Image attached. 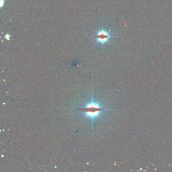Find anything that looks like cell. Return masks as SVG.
<instances>
[{
    "label": "cell",
    "instance_id": "6da1fadb",
    "mask_svg": "<svg viewBox=\"0 0 172 172\" xmlns=\"http://www.w3.org/2000/svg\"><path fill=\"white\" fill-rule=\"evenodd\" d=\"M106 110L101 108L98 104L95 103L93 100L91 103H87L85 107L77 110V111L83 112L85 116V118H91L93 123L94 118L96 117H99L100 112Z\"/></svg>",
    "mask_w": 172,
    "mask_h": 172
},
{
    "label": "cell",
    "instance_id": "277c9868",
    "mask_svg": "<svg viewBox=\"0 0 172 172\" xmlns=\"http://www.w3.org/2000/svg\"><path fill=\"white\" fill-rule=\"evenodd\" d=\"M4 4V1L1 0V7H2Z\"/></svg>",
    "mask_w": 172,
    "mask_h": 172
},
{
    "label": "cell",
    "instance_id": "7a4b0ae2",
    "mask_svg": "<svg viewBox=\"0 0 172 172\" xmlns=\"http://www.w3.org/2000/svg\"><path fill=\"white\" fill-rule=\"evenodd\" d=\"M111 37V36L109 33L104 29L99 30L94 36V38L96 39V42L103 45L107 43H109V40Z\"/></svg>",
    "mask_w": 172,
    "mask_h": 172
},
{
    "label": "cell",
    "instance_id": "3957f363",
    "mask_svg": "<svg viewBox=\"0 0 172 172\" xmlns=\"http://www.w3.org/2000/svg\"><path fill=\"white\" fill-rule=\"evenodd\" d=\"M5 38H6L7 40H9L10 39V35L8 34H7V35H5Z\"/></svg>",
    "mask_w": 172,
    "mask_h": 172
}]
</instances>
